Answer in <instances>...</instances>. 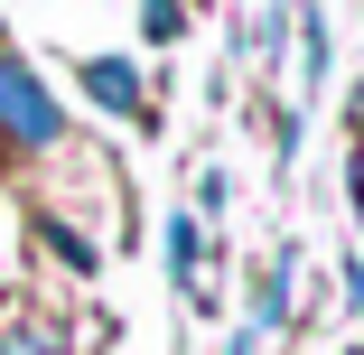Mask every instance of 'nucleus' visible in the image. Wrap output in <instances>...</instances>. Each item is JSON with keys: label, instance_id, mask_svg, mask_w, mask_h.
<instances>
[{"label": "nucleus", "instance_id": "obj_1", "mask_svg": "<svg viewBox=\"0 0 364 355\" xmlns=\"http://www.w3.org/2000/svg\"><path fill=\"white\" fill-rule=\"evenodd\" d=\"M0 140H19V150H56L65 122H56V94L28 75V65L0 47Z\"/></svg>", "mask_w": 364, "mask_h": 355}, {"label": "nucleus", "instance_id": "obj_3", "mask_svg": "<svg viewBox=\"0 0 364 355\" xmlns=\"http://www.w3.org/2000/svg\"><path fill=\"white\" fill-rule=\"evenodd\" d=\"M0 355H65V337L28 318V327H0Z\"/></svg>", "mask_w": 364, "mask_h": 355}, {"label": "nucleus", "instance_id": "obj_4", "mask_svg": "<svg viewBox=\"0 0 364 355\" xmlns=\"http://www.w3.org/2000/svg\"><path fill=\"white\" fill-rule=\"evenodd\" d=\"M168 271H178V290H196V216L168 225Z\"/></svg>", "mask_w": 364, "mask_h": 355}, {"label": "nucleus", "instance_id": "obj_2", "mask_svg": "<svg viewBox=\"0 0 364 355\" xmlns=\"http://www.w3.org/2000/svg\"><path fill=\"white\" fill-rule=\"evenodd\" d=\"M85 94H94L103 112H122V122L140 112V75H131L122 56H85Z\"/></svg>", "mask_w": 364, "mask_h": 355}]
</instances>
